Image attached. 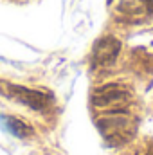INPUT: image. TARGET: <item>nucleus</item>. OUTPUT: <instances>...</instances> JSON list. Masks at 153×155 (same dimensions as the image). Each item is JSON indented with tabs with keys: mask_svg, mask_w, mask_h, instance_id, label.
Returning a JSON list of instances; mask_svg holds the SVG:
<instances>
[{
	"mask_svg": "<svg viewBox=\"0 0 153 155\" xmlns=\"http://www.w3.org/2000/svg\"><path fill=\"white\" fill-rule=\"evenodd\" d=\"M0 94L36 110V112H43L47 110V107L50 105L52 97L40 92V90H33V88H27V87H22V85H13V83H5V81H0Z\"/></svg>",
	"mask_w": 153,
	"mask_h": 155,
	"instance_id": "2",
	"label": "nucleus"
},
{
	"mask_svg": "<svg viewBox=\"0 0 153 155\" xmlns=\"http://www.w3.org/2000/svg\"><path fill=\"white\" fill-rule=\"evenodd\" d=\"M133 94L128 87L122 83H106L94 90L92 94V107L96 112L108 110V108H117V107H126L132 105Z\"/></svg>",
	"mask_w": 153,
	"mask_h": 155,
	"instance_id": "1",
	"label": "nucleus"
},
{
	"mask_svg": "<svg viewBox=\"0 0 153 155\" xmlns=\"http://www.w3.org/2000/svg\"><path fill=\"white\" fill-rule=\"evenodd\" d=\"M0 121H2V124H4L13 135H16V137H20V139H25V137L33 135V128H31L27 123H24L22 119H18V117L0 116Z\"/></svg>",
	"mask_w": 153,
	"mask_h": 155,
	"instance_id": "4",
	"label": "nucleus"
},
{
	"mask_svg": "<svg viewBox=\"0 0 153 155\" xmlns=\"http://www.w3.org/2000/svg\"><path fill=\"white\" fill-rule=\"evenodd\" d=\"M142 155H153V146H151V148H148V150H146Z\"/></svg>",
	"mask_w": 153,
	"mask_h": 155,
	"instance_id": "5",
	"label": "nucleus"
},
{
	"mask_svg": "<svg viewBox=\"0 0 153 155\" xmlns=\"http://www.w3.org/2000/svg\"><path fill=\"white\" fill-rule=\"evenodd\" d=\"M121 43L114 36H105V38L97 40L92 51V67L94 69H105L114 65L115 58L119 54Z\"/></svg>",
	"mask_w": 153,
	"mask_h": 155,
	"instance_id": "3",
	"label": "nucleus"
}]
</instances>
